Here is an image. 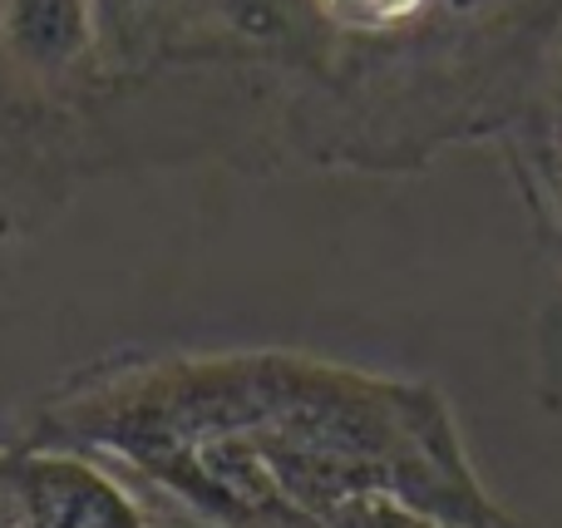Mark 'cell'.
<instances>
[{
  "label": "cell",
  "instance_id": "2",
  "mask_svg": "<svg viewBox=\"0 0 562 528\" xmlns=\"http://www.w3.org/2000/svg\"><path fill=\"white\" fill-rule=\"evenodd\" d=\"M5 35L20 59L65 69L85 55L89 0H5Z\"/></svg>",
  "mask_w": 562,
  "mask_h": 528
},
{
  "label": "cell",
  "instance_id": "3",
  "mask_svg": "<svg viewBox=\"0 0 562 528\" xmlns=\"http://www.w3.org/2000/svg\"><path fill=\"white\" fill-rule=\"evenodd\" d=\"M311 10L350 35H390L400 25H415L429 0H311Z\"/></svg>",
  "mask_w": 562,
  "mask_h": 528
},
{
  "label": "cell",
  "instance_id": "1",
  "mask_svg": "<svg viewBox=\"0 0 562 528\" xmlns=\"http://www.w3.org/2000/svg\"><path fill=\"white\" fill-rule=\"evenodd\" d=\"M20 504L25 528H144L128 494L79 460H30Z\"/></svg>",
  "mask_w": 562,
  "mask_h": 528
},
{
  "label": "cell",
  "instance_id": "4",
  "mask_svg": "<svg viewBox=\"0 0 562 528\" xmlns=\"http://www.w3.org/2000/svg\"><path fill=\"white\" fill-rule=\"evenodd\" d=\"M330 524H336V528H435V524H419L415 514H405L400 504H390V499H375V504H366V509H360V494L350 499V509L336 514Z\"/></svg>",
  "mask_w": 562,
  "mask_h": 528
}]
</instances>
